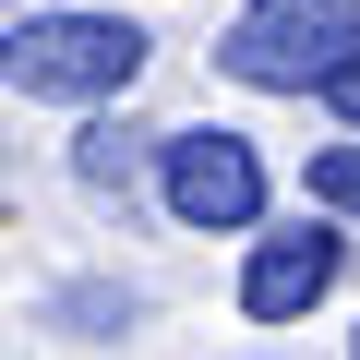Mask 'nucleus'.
<instances>
[{
    "mask_svg": "<svg viewBox=\"0 0 360 360\" xmlns=\"http://www.w3.org/2000/svg\"><path fill=\"white\" fill-rule=\"evenodd\" d=\"M156 205L205 240H252L264 229V144L205 120V132H156Z\"/></svg>",
    "mask_w": 360,
    "mask_h": 360,
    "instance_id": "obj_3",
    "label": "nucleus"
},
{
    "mask_svg": "<svg viewBox=\"0 0 360 360\" xmlns=\"http://www.w3.org/2000/svg\"><path fill=\"white\" fill-rule=\"evenodd\" d=\"M144 168H156V132H132V120H108V108L72 132V180H84V193H132Z\"/></svg>",
    "mask_w": 360,
    "mask_h": 360,
    "instance_id": "obj_5",
    "label": "nucleus"
},
{
    "mask_svg": "<svg viewBox=\"0 0 360 360\" xmlns=\"http://www.w3.org/2000/svg\"><path fill=\"white\" fill-rule=\"evenodd\" d=\"M0 13H13V0H0Z\"/></svg>",
    "mask_w": 360,
    "mask_h": 360,
    "instance_id": "obj_9",
    "label": "nucleus"
},
{
    "mask_svg": "<svg viewBox=\"0 0 360 360\" xmlns=\"http://www.w3.org/2000/svg\"><path fill=\"white\" fill-rule=\"evenodd\" d=\"M336 229H348V217H324V205H312L300 229H264V240L240 252V312H252V324H300V312L348 276V240H336Z\"/></svg>",
    "mask_w": 360,
    "mask_h": 360,
    "instance_id": "obj_4",
    "label": "nucleus"
},
{
    "mask_svg": "<svg viewBox=\"0 0 360 360\" xmlns=\"http://www.w3.org/2000/svg\"><path fill=\"white\" fill-rule=\"evenodd\" d=\"M348 360H360V324H348Z\"/></svg>",
    "mask_w": 360,
    "mask_h": 360,
    "instance_id": "obj_8",
    "label": "nucleus"
},
{
    "mask_svg": "<svg viewBox=\"0 0 360 360\" xmlns=\"http://www.w3.org/2000/svg\"><path fill=\"white\" fill-rule=\"evenodd\" d=\"M348 49H360V0H240L217 37V72L252 96H324Z\"/></svg>",
    "mask_w": 360,
    "mask_h": 360,
    "instance_id": "obj_2",
    "label": "nucleus"
},
{
    "mask_svg": "<svg viewBox=\"0 0 360 360\" xmlns=\"http://www.w3.org/2000/svg\"><path fill=\"white\" fill-rule=\"evenodd\" d=\"M144 60H156V37L132 13H13L0 25V84L49 96V108H108L144 84Z\"/></svg>",
    "mask_w": 360,
    "mask_h": 360,
    "instance_id": "obj_1",
    "label": "nucleus"
},
{
    "mask_svg": "<svg viewBox=\"0 0 360 360\" xmlns=\"http://www.w3.org/2000/svg\"><path fill=\"white\" fill-rule=\"evenodd\" d=\"M324 96H336V120H348V132H360V49H348V72H336V84H324Z\"/></svg>",
    "mask_w": 360,
    "mask_h": 360,
    "instance_id": "obj_7",
    "label": "nucleus"
},
{
    "mask_svg": "<svg viewBox=\"0 0 360 360\" xmlns=\"http://www.w3.org/2000/svg\"><path fill=\"white\" fill-rule=\"evenodd\" d=\"M300 193H312L324 217H360V132H348V144H312V168H300Z\"/></svg>",
    "mask_w": 360,
    "mask_h": 360,
    "instance_id": "obj_6",
    "label": "nucleus"
}]
</instances>
